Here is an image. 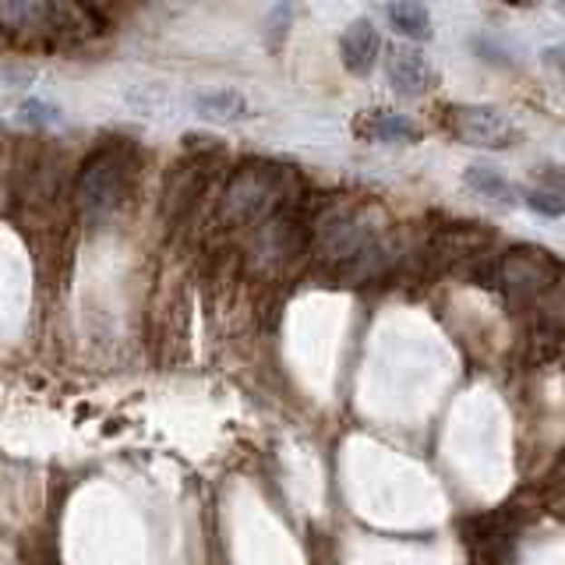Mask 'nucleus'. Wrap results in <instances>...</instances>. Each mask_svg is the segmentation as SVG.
Returning a JSON list of instances; mask_svg holds the SVG:
<instances>
[{"mask_svg": "<svg viewBox=\"0 0 565 565\" xmlns=\"http://www.w3.org/2000/svg\"><path fill=\"white\" fill-rule=\"evenodd\" d=\"M499 272H502L505 290L523 294V297H533V294H544V290L562 276V262H559L551 251L537 248V244H516V248L505 251Z\"/></svg>", "mask_w": 565, "mask_h": 565, "instance_id": "nucleus-2", "label": "nucleus"}, {"mask_svg": "<svg viewBox=\"0 0 565 565\" xmlns=\"http://www.w3.org/2000/svg\"><path fill=\"white\" fill-rule=\"evenodd\" d=\"M445 128L456 141L473 145V149H488V152H505L512 145L523 141L520 124L502 113L495 106H481V102H460L445 110Z\"/></svg>", "mask_w": 565, "mask_h": 565, "instance_id": "nucleus-1", "label": "nucleus"}, {"mask_svg": "<svg viewBox=\"0 0 565 565\" xmlns=\"http://www.w3.org/2000/svg\"><path fill=\"white\" fill-rule=\"evenodd\" d=\"M385 18H389L393 33H399L403 39H410V43H432L434 35L432 15L417 0H396V4H389Z\"/></svg>", "mask_w": 565, "mask_h": 565, "instance_id": "nucleus-11", "label": "nucleus"}, {"mask_svg": "<svg viewBox=\"0 0 565 565\" xmlns=\"http://www.w3.org/2000/svg\"><path fill=\"white\" fill-rule=\"evenodd\" d=\"M541 61L551 67L555 74H565V46H548V50L541 54Z\"/></svg>", "mask_w": 565, "mask_h": 565, "instance_id": "nucleus-15", "label": "nucleus"}, {"mask_svg": "<svg viewBox=\"0 0 565 565\" xmlns=\"http://www.w3.org/2000/svg\"><path fill=\"white\" fill-rule=\"evenodd\" d=\"M195 113L209 124H237L251 113V102L237 89H205L195 96Z\"/></svg>", "mask_w": 565, "mask_h": 565, "instance_id": "nucleus-9", "label": "nucleus"}, {"mask_svg": "<svg viewBox=\"0 0 565 565\" xmlns=\"http://www.w3.org/2000/svg\"><path fill=\"white\" fill-rule=\"evenodd\" d=\"M124 184H128V173H124L121 156H113V152L93 156V160L82 167V173H78V188H74L82 212H89V216H106V212H113L121 195H124Z\"/></svg>", "mask_w": 565, "mask_h": 565, "instance_id": "nucleus-3", "label": "nucleus"}, {"mask_svg": "<svg viewBox=\"0 0 565 565\" xmlns=\"http://www.w3.org/2000/svg\"><path fill=\"white\" fill-rule=\"evenodd\" d=\"M0 22L7 35L54 39L67 25V11L61 0H0Z\"/></svg>", "mask_w": 565, "mask_h": 565, "instance_id": "nucleus-4", "label": "nucleus"}, {"mask_svg": "<svg viewBox=\"0 0 565 565\" xmlns=\"http://www.w3.org/2000/svg\"><path fill=\"white\" fill-rule=\"evenodd\" d=\"M339 57H343V67L350 74L365 78L367 71L378 64V57H382V35H378V29L367 18L350 22L343 29V35H339Z\"/></svg>", "mask_w": 565, "mask_h": 565, "instance_id": "nucleus-8", "label": "nucleus"}, {"mask_svg": "<svg viewBox=\"0 0 565 565\" xmlns=\"http://www.w3.org/2000/svg\"><path fill=\"white\" fill-rule=\"evenodd\" d=\"M463 184L470 188V195L492 201V205H499V209H512V205H520L516 188L502 177L499 170H492V167H481V163L466 167L463 170Z\"/></svg>", "mask_w": 565, "mask_h": 565, "instance_id": "nucleus-10", "label": "nucleus"}, {"mask_svg": "<svg viewBox=\"0 0 565 565\" xmlns=\"http://www.w3.org/2000/svg\"><path fill=\"white\" fill-rule=\"evenodd\" d=\"M272 170L268 167H248L233 177L230 191H227V205H230L233 219H255L272 205Z\"/></svg>", "mask_w": 565, "mask_h": 565, "instance_id": "nucleus-6", "label": "nucleus"}, {"mask_svg": "<svg viewBox=\"0 0 565 565\" xmlns=\"http://www.w3.org/2000/svg\"><path fill=\"white\" fill-rule=\"evenodd\" d=\"M523 205L537 212V216H544V219H562L565 216V201L555 195V191H548V188H541V184H533L523 191Z\"/></svg>", "mask_w": 565, "mask_h": 565, "instance_id": "nucleus-12", "label": "nucleus"}, {"mask_svg": "<svg viewBox=\"0 0 565 565\" xmlns=\"http://www.w3.org/2000/svg\"><path fill=\"white\" fill-rule=\"evenodd\" d=\"M533 180H537L541 188L555 191V195L565 201V167H541V170H533Z\"/></svg>", "mask_w": 565, "mask_h": 565, "instance_id": "nucleus-14", "label": "nucleus"}, {"mask_svg": "<svg viewBox=\"0 0 565 565\" xmlns=\"http://www.w3.org/2000/svg\"><path fill=\"white\" fill-rule=\"evenodd\" d=\"M385 74H389V85L403 96H424L434 89V67L417 46H389Z\"/></svg>", "mask_w": 565, "mask_h": 565, "instance_id": "nucleus-5", "label": "nucleus"}, {"mask_svg": "<svg viewBox=\"0 0 565 565\" xmlns=\"http://www.w3.org/2000/svg\"><path fill=\"white\" fill-rule=\"evenodd\" d=\"M354 132L365 141H378V145H410L421 138V124L410 121L406 113L396 110H367L354 121Z\"/></svg>", "mask_w": 565, "mask_h": 565, "instance_id": "nucleus-7", "label": "nucleus"}, {"mask_svg": "<svg viewBox=\"0 0 565 565\" xmlns=\"http://www.w3.org/2000/svg\"><path fill=\"white\" fill-rule=\"evenodd\" d=\"M509 4H533V0H509Z\"/></svg>", "mask_w": 565, "mask_h": 565, "instance_id": "nucleus-16", "label": "nucleus"}, {"mask_svg": "<svg viewBox=\"0 0 565 565\" xmlns=\"http://www.w3.org/2000/svg\"><path fill=\"white\" fill-rule=\"evenodd\" d=\"M61 113L54 110V106H46V100H25L22 102V110H18V121H25V124H50V121H57Z\"/></svg>", "mask_w": 565, "mask_h": 565, "instance_id": "nucleus-13", "label": "nucleus"}, {"mask_svg": "<svg viewBox=\"0 0 565 565\" xmlns=\"http://www.w3.org/2000/svg\"><path fill=\"white\" fill-rule=\"evenodd\" d=\"M559 7H562V15H565V0H562V4H559Z\"/></svg>", "mask_w": 565, "mask_h": 565, "instance_id": "nucleus-17", "label": "nucleus"}]
</instances>
